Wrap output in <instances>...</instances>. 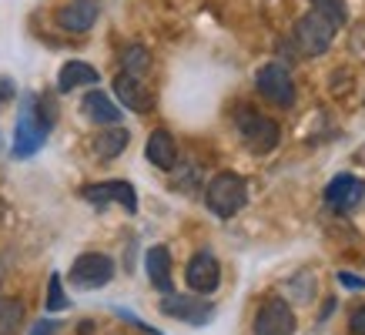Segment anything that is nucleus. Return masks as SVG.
<instances>
[{
	"instance_id": "nucleus-27",
	"label": "nucleus",
	"mask_w": 365,
	"mask_h": 335,
	"mask_svg": "<svg viewBox=\"0 0 365 335\" xmlns=\"http://www.w3.org/2000/svg\"><path fill=\"white\" fill-rule=\"evenodd\" d=\"M4 275H7V258L0 255V282H4Z\"/></svg>"
},
{
	"instance_id": "nucleus-13",
	"label": "nucleus",
	"mask_w": 365,
	"mask_h": 335,
	"mask_svg": "<svg viewBox=\"0 0 365 335\" xmlns=\"http://www.w3.org/2000/svg\"><path fill=\"white\" fill-rule=\"evenodd\" d=\"M144 158H148L155 168H161V171H175V165H178V141H175V134L165 131V128L151 131L148 145H144Z\"/></svg>"
},
{
	"instance_id": "nucleus-26",
	"label": "nucleus",
	"mask_w": 365,
	"mask_h": 335,
	"mask_svg": "<svg viewBox=\"0 0 365 335\" xmlns=\"http://www.w3.org/2000/svg\"><path fill=\"white\" fill-rule=\"evenodd\" d=\"M57 332V325L54 322H37L34 325V332L31 335H54Z\"/></svg>"
},
{
	"instance_id": "nucleus-16",
	"label": "nucleus",
	"mask_w": 365,
	"mask_h": 335,
	"mask_svg": "<svg viewBox=\"0 0 365 335\" xmlns=\"http://www.w3.org/2000/svg\"><path fill=\"white\" fill-rule=\"evenodd\" d=\"M131 145V134L124 131L121 124H111V128H104L101 134H94V141H91V151L101 158V161H111V158L124 155Z\"/></svg>"
},
{
	"instance_id": "nucleus-12",
	"label": "nucleus",
	"mask_w": 365,
	"mask_h": 335,
	"mask_svg": "<svg viewBox=\"0 0 365 335\" xmlns=\"http://www.w3.org/2000/svg\"><path fill=\"white\" fill-rule=\"evenodd\" d=\"M101 17V0H71L57 11V27L71 34H84L91 31Z\"/></svg>"
},
{
	"instance_id": "nucleus-14",
	"label": "nucleus",
	"mask_w": 365,
	"mask_h": 335,
	"mask_svg": "<svg viewBox=\"0 0 365 335\" xmlns=\"http://www.w3.org/2000/svg\"><path fill=\"white\" fill-rule=\"evenodd\" d=\"M81 111H84V118L94 124H101V128H111V124L121 121V108L114 104L104 91H88L84 94V100H81Z\"/></svg>"
},
{
	"instance_id": "nucleus-20",
	"label": "nucleus",
	"mask_w": 365,
	"mask_h": 335,
	"mask_svg": "<svg viewBox=\"0 0 365 335\" xmlns=\"http://www.w3.org/2000/svg\"><path fill=\"white\" fill-rule=\"evenodd\" d=\"M121 74H131V78H144L148 71H151V54H148V47L141 44H128L121 51Z\"/></svg>"
},
{
	"instance_id": "nucleus-2",
	"label": "nucleus",
	"mask_w": 365,
	"mask_h": 335,
	"mask_svg": "<svg viewBox=\"0 0 365 335\" xmlns=\"http://www.w3.org/2000/svg\"><path fill=\"white\" fill-rule=\"evenodd\" d=\"M205 205H208V212H215L218 218H235V215L248 205V185H245L242 175L222 171V175H215V178L208 181Z\"/></svg>"
},
{
	"instance_id": "nucleus-18",
	"label": "nucleus",
	"mask_w": 365,
	"mask_h": 335,
	"mask_svg": "<svg viewBox=\"0 0 365 335\" xmlns=\"http://www.w3.org/2000/svg\"><path fill=\"white\" fill-rule=\"evenodd\" d=\"M98 81H101V74L91 64H84V61H67V64L61 67V74H57V91L67 94V91H74V88H91V84H98Z\"/></svg>"
},
{
	"instance_id": "nucleus-22",
	"label": "nucleus",
	"mask_w": 365,
	"mask_h": 335,
	"mask_svg": "<svg viewBox=\"0 0 365 335\" xmlns=\"http://www.w3.org/2000/svg\"><path fill=\"white\" fill-rule=\"evenodd\" d=\"M67 305H71V302H67V295H64L61 272H51V282H47V309H51V312H61Z\"/></svg>"
},
{
	"instance_id": "nucleus-15",
	"label": "nucleus",
	"mask_w": 365,
	"mask_h": 335,
	"mask_svg": "<svg viewBox=\"0 0 365 335\" xmlns=\"http://www.w3.org/2000/svg\"><path fill=\"white\" fill-rule=\"evenodd\" d=\"M114 94H118V100H121L124 108H131V111L144 114L151 111V91L141 84V78H131V74H118L114 78Z\"/></svg>"
},
{
	"instance_id": "nucleus-4",
	"label": "nucleus",
	"mask_w": 365,
	"mask_h": 335,
	"mask_svg": "<svg viewBox=\"0 0 365 335\" xmlns=\"http://www.w3.org/2000/svg\"><path fill=\"white\" fill-rule=\"evenodd\" d=\"M255 88L275 108H292L295 104V81H292V71L282 61H268L265 67H258Z\"/></svg>"
},
{
	"instance_id": "nucleus-9",
	"label": "nucleus",
	"mask_w": 365,
	"mask_h": 335,
	"mask_svg": "<svg viewBox=\"0 0 365 335\" xmlns=\"http://www.w3.org/2000/svg\"><path fill=\"white\" fill-rule=\"evenodd\" d=\"M185 282H188V289L195 292V295L218 292V285H222V265H218V258L211 255V252L191 255L188 268H185Z\"/></svg>"
},
{
	"instance_id": "nucleus-8",
	"label": "nucleus",
	"mask_w": 365,
	"mask_h": 335,
	"mask_svg": "<svg viewBox=\"0 0 365 335\" xmlns=\"http://www.w3.org/2000/svg\"><path fill=\"white\" fill-rule=\"evenodd\" d=\"M81 198L91 201V205H121L128 215L138 212V195H134L131 181H98V185H84L81 188Z\"/></svg>"
},
{
	"instance_id": "nucleus-21",
	"label": "nucleus",
	"mask_w": 365,
	"mask_h": 335,
	"mask_svg": "<svg viewBox=\"0 0 365 335\" xmlns=\"http://www.w3.org/2000/svg\"><path fill=\"white\" fill-rule=\"evenodd\" d=\"M312 11L322 14L325 21H332L335 27H342L349 21V11H345V0H312Z\"/></svg>"
},
{
	"instance_id": "nucleus-5",
	"label": "nucleus",
	"mask_w": 365,
	"mask_h": 335,
	"mask_svg": "<svg viewBox=\"0 0 365 335\" xmlns=\"http://www.w3.org/2000/svg\"><path fill=\"white\" fill-rule=\"evenodd\" d=\"M292 37H295V44H299L302 54L319 57V54H325V51L332 47L335 24L325 21L322 14L309 11V14H302L299 21H295V31H292Z\"/></svg>"
},
{
	"instance_id": "nucleus-23",
	"label": "nucleus",
	"mask_w": 365,
	"mask_h": 335,
	"mask_svg": "<svg viewBox=\"0 0 365 335\" xmlns=\"http://www.w3.org/2000/svg\"><path fill=\"white\" fill-rule=\"evenodd\" d=\"M349 332H352V335H365V305H362V309H355V312L349 315Z\"/></svg>"
},
{
	"instance_id": "nucleus-17",
	"label": "nucleus",
	"mask_w": 365,
	"mask_h": 335,
	"mask_svg": "<svg viewBox=\"0 0 365 335\" xmlns=\"http://www.w3.org/2000/svg\"><path fill=\"white\" fill-rule=\"evenodd\" d=\"M144 272L158 292H171V255L165 245H151L144 255Z\"/></svg>"
},
{
	"instance_id": "nucleus-6",
	"label": "nucleus",
	"mask_w": 365,
	"mask_h": 335,
	"mask_svg": "<svg viewBox=\"0 0 365 335\" xmlns=\"http://www.w3.org/2000/svg\"><path fill=\"white\" fill-rule=\"evenodd\" d=\"M67 279H71V285L81 292L104 289V285L114 279V262L108 255H101V252H84V255L74 258Z\"/></svg>"
},
{
	"instance_id": "nucleus-19",
	"label": "nucleus",
	"mask_w": 365,
	"mask_h": 335,
	"mask_svg": "<svg viewBox=\"0 0 365 335\" xmlns=\"http://www.w3.org/2000/svg\"><path fill=\"white\" fill-rule=\"evenodd\" d=\"M24 329V302L14 295L0 299V335H17Z\"/></svg>"
},
{
	"instance_id": "nucleus-10",
	"label": "nucleus",
	"mask_w": 365,
	"mask_h": 335,
	"mask_svg": "<svg viewBox=\"0 0 365 335\" xmlns=\"http://www.w3.org/2000/svg\"><path fill=\"white\" fill-rule=\"evenodd\" d=\"M362 201H365V181L355 178V175H335L329 181V188H325V205L339 215L355 212Z\"/></svg>"
},
{
	"instance_id": "nucleus-11",
	"label": "nucleus",
	"mask_w": 365,
	"mask_h": 335,
	"mask_svg": "<svg viewBox=\"0 0 365 335\" xmlns=\"http://www.w3.org/2000/svg\"><path fill=\"white\" fill-rule=\"evenodd\" d=\"M161 312L171 315V319H181V322H188V325H205V322H211L215 305L205 302L201 295L198 299H191V295H168L161 302Z\"/></svg>"
},
{
	"instance_id": "nucleus-7",
	"label": "nucleus",
	"mask_w": 365,
	"mask_h": 335,
	"mask_svg": "<svg viewBox=\"0 0 365 335\" xmlns=\"http://www.w3.org/2000/svg\"><path fill=\"white\" fill-rule=\"evenodd\" d=\"M295 329H299V319L292 312V305L285 299H265L255 315L252 335H295Z\"/></svg>"
},
{
	"instance_id": "nucleus-3",
	"label": "nucleus",
	"mask_w": 365,
	"mask_h": 335,
	"mask_svg": "<svg viewBox=\"0 0 365 335\" xmlns=\"http://www.w3.org/2000/svg\"><path fill=\"white\" fill-rule=\"evenodd\" d=\"M235 124H238L242 141L252 155H272L278 148V141H282V128L272 118L258 114L255 108H242V111L235 114Z\"/></svg>"
},
{
	"instance_id": "nucleus-25",
	"label": "nucleus",
	"mask_w": 365,
	"mask_h": 335,
	"mask_svg": "<svg viewBox=\"0 0 365 335\" xmlns=\"http://www.w3.org/2000/svg\"><path fill=\"white\" fill-rule=\"evenodd\" d=\"M14 94H17V91H14V81L11 78H0V104H4V100H11Z\"/></svg>"
},
{
	"instance_id": "nucleus-1",
	"label": "nucleus",
	"mask_w": 365,
	"mask_h": 335,
	"mask_svg": "<svg viewBox=\"0 0 365 335\" xmlns=\"http://www.w3.org/2000/svg\"><path fill=\"white\" fill-rule=\"evenodd\" d=\"M54 124H57V104L51 94H34V98L24 100L17 128H14V158L37 155Z\"/></svg>"
},
{
	"instance_id": "nucleus-24",
	"label": "nucleus",
	"mask_w": 365,
	"mask_h": 335,
	"mask_svg": "<svg viewBox=\"0 0 365 335\" xmlns=\"http://www.w3.org/2000/svg\"><path fill=\"white\" fill-rule=\"evenodd\" d=\"M339 282H342L345 289H365V279H355L352 272H339Z\"/></svg>"
}]
</instances>
